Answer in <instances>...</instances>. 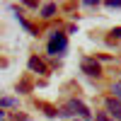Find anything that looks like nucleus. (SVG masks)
<instances>
[{
    "label": "nucleus",
    "instance_id": "obj_1",
    "mask_svg": "<svg viewBox=\"0 0 121 121\" xmlns=\"http://www.w3.org/2000/svg\"><path fill=\"white\" fill-rule=\"evenodd\" d=\"M48 53L51 56H60L68 48V39H65V34H60V32H53L51 34V41H48Z\"/></svg>",
    "mask_w": 121,
    "mask_h": 121
},
{
    "label": "nucleus",
    "instance_id": "obj_2",
    "mask_svg": "<svg viewBox=\"0 0 121 121\" xmlns=\"http://www.w3.org/2000/svg\"><path fill=\"white\" fill-rule=\"evenodd\" d=\"M82 73H87L90 78H99V75H102V68H99V63H97V60L85 58V60H82Z\"/></svg>",
    "mask_w": 121,
    "mask_h": 121
},
{
    "label": "nucleus",
    "instance_id": "obj_3",
    "mask_svg": "<svg viewBox=\"0 0 121 121\" xmlns=\"http://www.w3.org/2000/svg\"><path fill=\"white\" fill-rule=\"evenodd\" d=\"M68 109H70L73 114H80L82 119H92V114H90V109H87V107H85L82 102H78V99H70V102H68Z\"/></svg>",
    "mask_w": 121,
    "mask_h": 121
},
{
    "label": "nucleus",
    "instance_id": "obj_4",
    "mask_svg": "<svg viewBox=\"0 0 121 121\" xmlns=\"http://www.w3.org/2000/svg\"><path fill=\"white\" fill-rule=\"evenodd\" d=\"M104 107H107V112L112 114L116 121H121V102H119L116 97H109L107 102H104Z\"/></svg>",
    "mask_w": 121,
    "mask_h": 121
},
{
    "label": "nucleus",
    "instance_id": "obj_5",
    "mask_svg": "<svg viewBox=\"0 0 121 121\" xmlns=\"http://www.w3.org/2000/svg\"><path fill=\"white\" fill-rule=\"evenodd\" d=\"M29 70H34V73H46V65H44L41 58L32 56V58H29Z\"/></svg>",
    "mask_w": 121,
    "mask_h": 121
},
{
    "label": "nucleus",
    "instance_id": "obj_6",
    "mask_svg": "<svg viewBox=\"0 0 121 121\" xmlns=\"http://www.w3.org/2000/svg\"><path fill=\"white\" fill-rule=\"evenodd\" d=\"M53 15H56V5H53V3H46V5L41 7V17H44V19H51Z\"/></svg>",
    "mask_w": 121,
    "mask_h": 121
},
{
    "label": "nucleus",
    "instance_id": "obj_7",
    "mask_svg": "<svg viewBox=\"0 0 121 121\" xmlns=\"http://www.w3.org/2000/svg\"><path fill=\"white\" fill-rule=\"evenodd\" d=\"M114 95H116V99L121 102V80H119V82H114Z\"/></svg>",
    "mask_w": 121,
    "mask_h": 121
},
{
    "label": "nucleus",
    "instance_id": "obj_8",
    "mask_svg": "<svg viewBox=\"0 0 121 121\" xmlns=\"http://www.w3.org/2000/svg\"><path fill=\"white\" fill-rule=\"evenodd\" d=\"M107 7H112V10H119V7H121V0H109V3H107Z\"/></svg>",
    "mask_w": 121,
    "mask_h": 121
},
{
    "label": "nucleus",
    "instance_id": "obj_9",
    "mask_svg": "<svg viewBox=\"0 0 121 121\" xmlns=\"http://www.w3.org/2000/svg\"><path fill=\"white\" fill-rule=\"evenodd\" d=\"M15 99H0V107H12Z\"/></svg>",
    "mask_w": 121,
    "mask_h": 121
},
{
    "label": "nucleus",
    "instance_id": "obj_10",
    "mask_svg": "<svg viewBox=\"0 0 121 121\" xmlns=\"http://www.w3.org/2000/svg\"><path fill=\"white\" fill-rule=\"evenodd\" d=\"M95 121H112V119H109L107 114H97V116H95Z\"/></svg>",
    "mask_w": 121,
    "mask_h": 121
},
{
    "label": "nucleus",
    "instance_id": "obj_11",
    "mask_svg": "<svg viewBox=\"0 0 121 121\" xmlns=\"http://www.w3.org/2000/svg\"><path fill=\"white\" fill-rule=\"evenodd\" d=\"M112 36H114V39H121V27H116V29H114Z\"/></svg>",
    "mask_w": 121,
    "mask_h": 121
},
{
    "label": "nucleus",
    "instance_id": "obj_12",
    "mask_svg": "<svg viewBox=\"0 0 121 121\" xmlns=\"http://www.w3.org/2000/svg\"><path fill=\"white\" fill-rule=\"evenodd\" d=\"M3 116H5V112H0V119H3Z\"/></svg>",
    "mask_w": 121,
    "mask_h": 121
}]
</instances>
